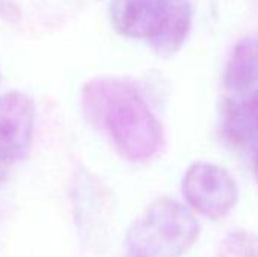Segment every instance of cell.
Instances as JSON below:
<instances>
[{
  "mask_svg": "<svg viewBox=\"0 0 258 257\" xmlns=\"http://www.w3.org/2000/svg\"><path fill=\"white\" fill-rule=\"evenodd\" d=\"M200 224L183 203L162 197L133 221L125 235L128 257H183L197 242Z\"/></svg>",
  "mask_w": 258,
  "mask_h": 257,
  "instance_id": "obj_3",
  "label": "cell"
},
{
  "mask_svg": "<svg viewBox=\"0 0 258 257\" xmlns=\"http://www.w3.org/2000/svg\"><path fill=\"white\" fill-rule=\"evenodd\" d=\"M192 17L189 0H112L109 8L116 33L147 41L160 58H171L183 47Z\"/></svg>",
  "mask_w": 258,
  "mask_h": 257,
  "instance_id": "obj_2",
  "label": "cell"
},
{
  "mask_svg": "<svg viewBox=\"0 0 258 257\" xmlns=\"http://www.w3.org/2000/svg\"><path fill=\"white\" fill-rule=\"evenodd\" d=\"M0 79H2V71H0Z\"/></svg>",
  "mask_w": 258,
  "mask_h": 257,
  "instance_id": "obj_10",
  "label": "cell"
},
{
  "mask_svg": "<svg viewBox=\"0 0 258 257\" xmlns=\"http://www.w3.org/2000/svg\"><path fill=\"white\" fill-rule=\"evenodd\" d=\"M218 257H257L255 236L248 230H231L221 241Z\"/></svg>",
  "mask_w": 258,
  "mask_h": 257,
  "instance_id": "obj_9",
  "label": "cell"
},
{
  "mask_svg": "<svg viewBox=\"0 0 258 257\" xmlns=\"http://www.w3.org/2000/svg\"><path fill=\"white\" fill-rule=\"evenodd\" d=\"M86 120L104 133L128 162L145 164L165 145V130L150 105L128 79L95 76L82 88Z\"/></svg>",
  "mask_w": 258,
  "mask_h": 257,
  "instance_id": "obj_1",
  "label": "cell"
},
{
  "mask_svg": "<svg viewBox=\"0 0 258 257\" xmlns=\"http://www.w3.org/2000/svg\"><path fill=\"white\" fill-rule=\"evenodd\" d=\"M257 39L245 36L233 48L224 71V97H258Z\"/></svg>",
  "mask_w": 258,
  "mask_h": 257,
  "instance_id": "obj_8",
  "label": "cell"
},
{
  "mask_svg": "<svg viewBox=\"0 0 258 257\" xmlns=\"http://www.w3.org/2000/svg\"><path fill=\"white\" fill-rule=\"evenodd\" d=\"M71 203L76 227L88 245H100L107 235L113 203L104 183L88 170L76 171L71 182Z\"/></svg>",
  "mask_w": 258,
  "mask_h": 257,
  "instance_id": "obj_5",
  "label": "cell"
},
{
  "mask_svg": "<svg viewBox=\"0 0 258 257\" xmlns=\"http://www.w3.org/2000/svg\"><path fill=\"white\" fill-rule=\"evenodd\" d=\"M36 108L21 91L0 94V183L11 167L29 151L35 130Z\"/></svg>",
  "mask_w": 258,
  "mask_h": 257,
  "instance_id": "obj_6",
  "label": "cell"
},
{
  "mask_svg": "<svg viewBox=\"0 0 258 257\" xmlns=\"http://www.w3.org/2000/svg\"><path fill=\"white\" fill-rule=\"evenodd\" d=\"M257 109L258 97H224L221 109L224 136L249 159L252 170L257 162Z\"/></svg>",
  "mask_w": 258,
  "mask_h": 257,
  "instance_id": "obj_7",
  "label": "cell"
},
{
  "mask_svg": "<svg viewBox=\"0 0 258 257\" xmlns=\"http://www.w3.org/2000/svg\"><path fill=\"white\" fill-rule=\"evenodd\" d=\"M181 194L192 211L218 221L236 208L239 186L225 168L210 162H195L183 176Z\"/></svg>",
  "mask_w": 258,
  "mask_h": 257,
  "instance_id": "obj_4",
  "label": "cell"
}]
</instances>
